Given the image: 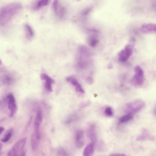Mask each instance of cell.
Instances as JSON below:
<instances>
[{"mask_svg": "<svg viewBox=\"0 0 156 156\" xmlns=\"http://www.w3.org/2000/svg\"><path fill=\"white\" fill-rule=\"evenodd\" d=\"M4 82L7 84H10L12 83V79L10 76H6L4 79Z\"/></svg>", "mask_w": 156, "mask_h": 156, "instance_id": "484cf974", "label": "cell"}, {"mask_svg": "<svg viewBox=\"0 0 156 156\" xmlns=\"http://www.w3.org/2000/svg\"><path fill=\"white\" fill-rule=\"evenodd\" d=\"M109 156H126L125 154L120 153H114L111 154Z\"/></svg>", "mask_w": 156, "mask_h": 156, "instance_id": "f546056e", "label": "cell"}, {"mask_svg": "<svg viewBox=\"0 0 156 156\" xmlns=\"http://www.w3.org/2000/svg\"><path fill=\"white\" fill-rule=\"evenodd\" d=\"M4 130V127L0 126V135L3 132Z\"/></svg>", "mask_w": 156, "mask_h": 156, "instance_id": "1f68e13d", "label": "cell"}, {"mask_svg": "<svg viewBox=\"0 0 156 156\" xmlns=\"http://www.w3.org/2000/svg\"><path fill=\"white\" fill-rule=\"evenodd\" d=\"M133 118V114L127 113L120 118L119 122L121 123H126L131 120Z\"/></svg>", "mask_w": 156, "mask_h": 156, "instance_id": "d6986e66", "label": "cell"}, {"mask_svg": "<svg viewBox=\"0 0 156 156\" xmlns=\"http://www.w3.org/2000/svg\"><path fill=\"white\" fill-rule=\"evenodd\" d=\"M145 105V103L143 100L136 99L128 103L126 105V110L128 113H136L141 111Z\"/></svg>", "mask_w": 156, "mask_h": 156, "instance_id": "3957f363", "label": "cell"}, {"mask_svg": "<svg viewBox=\"0 0 156 156\" xmlns=\"http://www.w3.org/2000/svg\"><path fill=\"white\" fill-rule=\"evenodd\" d=\"M97 43V40L96 38L94 37H91L89 41V44L92 47H95Z\"/></svg>", "mask_w": 156, "mask_h": 156, "instance_id": "7402d4cb", "label": "cell"}, {"mask_svg": "<svg viewBox=\"0 0 156 156\" xmlns=\"http://www.w3.org/2000/svg\"><path fill=\"white\" fill-rule=\"evenodd\" d=\"M41 77L42 80L45 81L44 87L46 90L48 92H52V89L51 84L55 83V80L45 73L42 74Z\"/></svg>", "mask_w": 156, "mask_h": 156, "instance_id": "8992f818", "label": "cell"}, {"mask_svg": "<svg viewBox=\"0 0 156 156\" xmlns=\"http://www.w3.org/2000/svg\"><path fill=\"white\" fill-rule=\"evenodd\" d=\"M8 108L10 111L9 116L13 117L17 110V106L15 98L12 93L9 94L7 97Z\"/></svg>", "mask_w": 156, "mask_h": 156, "instance_id": "5b68a950", "label": "cell"}, {"mask_svg": "<svg viewBox=\"0 0 156 156\" xmlns=\"http://www.w3.org/2000/svg\"><path fill=\"white\" fill-rule=\"evenodd\" d=\"M75 142L77 148H82L84 144V136L83 131L82 130H78L76 133Z\"/></svg>", "mask_w": 156, "mask_h": 156, "instance_id": "9c48e42d", "label": "cell"}, {"mask_svg": "<svg viewBox=\"0 0 156 156\" xmlns=\"http://www.w3.org/2000/svg\"><path fill=\"white\" fill-rule=\"evenodd\" d=\"M2 143H0V154H1V151L2 148Z\"/></svg>", "mask_w": 156, "mask_h": 156, "instance_id": "d6a6232c", "label": "cell"}, {"mask_svg": "<svg viewBox=\"0 0 156 156\" xmlns=\"http://www.w3.org/2000/svg\"><path fill=\"white\" fill-rule=\"evenodd\" d=\"M26 36L28 39H30L34 36V32L32 27L29 24L26 23L24 25Z\"/></svg>", "mask_w": 156, "mask_h": 156, "instance_id": "5bb4252c", "label": "cell"}, {"mask_svg": "<svg viewBox=\"0 0 156 156\" xmlns=\"http://www.w3.org/2000/svg\"><path fill=\"white\" fill-rule=\"evenodd\" d=\"M27 140V138L24 137L17 141L8 152L7 156H26L24 148Z\"/></svg>", "mask_w": 156, "mask_h": 156, "instance_id": "7a4b0ae2", "label": "cell"}, {"mask_svg": "<svg viewBox=\"0 0 156 156\" xmlns=\"http://www.w3.org/2000/svg\"><path fill=\"white\" fill-rule=\"evenodd\" d=\"M118 56L119 61L122 62H126L129 58L124 49H122L119 52Z\"/></svg>", "mask_w": 156, "mask_h": 156, "instance_id": "9a60e30c", "label": "cell"}, {"mask_svg": "<svg viewBox=\"0 0 156 156\" xmlns=\"http://www.w3.org/2000/svg\"><path fill=\"white\" fill-rule=\"evenodd\" d=\"M124 49L128 56L130 57L133 52V48L131 45L129 44H126Z\"/></svg>", "mask_w": 156, "mask_h": 156, "instance_id": "ffe728a7", "label": "cell"}, {"mask_svg": "<svg viewBox=\"0 0 156 156\" xmlns=\"http://www.w3.org/2000/svg\"><path fill=\"white\" fill-rule=\"evenodd\" d=\"M48 0H41L38 1L33 6V9L35 10H37L47 5L48 4Z\"/></svg>", "mask_w": 156, "mask_h": 156, "instance_id": "2e32d148", "label": "cell"}, {"mask_svg": "<svg viewBox=\"0 0 156 156\" xmlns=\"http://www.w3.org/2000/svg\"><path fill=\"white\" fill-rule=\"evenodd\" d=\"M156 24L152 23L143 24L140 27V30L145 34L154 33L156 32Z\"/></svg>", "mask_w": 156, "mask_h": 156, "instance_id": "ba28073f", "label": "cell"}, {"mask_svg": "<svg viewBox=\"0 0 156 156\" xmlns=\"http://www.w3.org/2000/svg\"><path fill=\"white\" fill-rule=\"evenodd\" d=\"M2 64V61L0 59V65Z\"/></svg>", "mask_w": 156, "mask_h": 156, "instance_id": "836d02e7", "label": "cell"}, {"mask_svg": "<svg viewBox=\"0 0 156 156\" xmlns=\"http://www.w3.org/2000/svg\"><path fill=\"white\" fill-rule=\"evenodd\" d=\"M42 121V115L40 110L37 111L34 122V128L40 129V126Z\"/></svg>", "mask_w": 156, "mask_h": 156, "instance_id": "4fadbf2b", "label": "cell"}, {"mask_svg": "<svg viewBox=\"0 0 156 156\" xmlns=\"http://www.w3.org/2000/svg\"><path fill=\"white\" fill-rule=\"evenodd\" d=\"M75 115H71L67 119V120L66 121V123H69L70 122L72 121L73 120L75 119Z\"/></svg>", "mask_w": 156, "mask_h": 156, "instance_id": "4316f807", "label": "cell"}, {"mask_svg": "<svg viewBox=\"0 0 156 156\" xmlns=\"http://www.w3.org/2000/svg\"><path fill=\"white\" fill-rule=\"evenodd\" d=\"M64 9L63 7H62L60 9L59 12H58L59 16L61 17H62L64 15Z\"/></svg>", "mask_w": 156, "mask_h": 156, "instance_id": "f1b7e54d", "label": "cell"}, {"mask_svg": "<svg viewBox=\"0 0 156 156\" xmlns=\"http://www.w3.org/2000/svg\"><path fill=\"white\" fill-rule=\"evenodd\" d=\"M39 140L35 134H33L31 140V146L33 150H35L37 148Z\"/></svg>", "mask_w": 156, "mask_h": 156, "instance_id": "e0dca14e", "label": "cell"}, {"mask_svg": "<svg viewBox=\"0 0 156 156\" xmlns=\"http://www.w3.org/2000/svg\"><path fill=\"white\" fill-rule=\"evenodd\" d=\"M13 132L12 129H9L6 132L3 137L1 139V141L3 143L7 142L11 137Z\"/></svg>", "mask_w": 156, "mask_h": 156, "instance_id": "ac0fdd59", "label": "cell"}, {"mask_svg": "<svg viewBox=\"0 0 156 156\" xmlns=\"http://www.w3.org/2000/svg\"><path fill=\"white\" fill-rule=\"evenodd\" d=\"M91 102L90 101L87 100L86 101H83L79 105L80 108H83L90 105Z\"/></svg>", "mask_w": 156, "mask_h": 156, "instance_id": "cb8c5ba5", "label": "cell"}, {"mask_svg": "<svg viewBox=\"0 0 156 156\" xmlns=\"http://www.w3.org/2000/svg\"><path fill=\"white\" fill-rule=\"evenodd\" d=\"M90 10V9H87L84 10L83 12V14L84 15H86L87 14Z\"/></svg>", "mask_w": 156, "mask_h": 156, "instance_id": "4dcf8cb0", "label": "cell"}, {"mask_svg": "<svg viewBox=\"0 0 156 156\" xmlns=\"http://www.w3.org/2000/svg\"><path fill=\"white\" fill-rule=\"evenodd\" d=\"M22 8V5L18 2L10 3L3 6L0 9V26L8 23Z\"/></svg>", "mask_w": 156, "mask_h": 156, "instance_id": "6da1fadb", "label": "cell"}, {"mask_svg": "<svg viewBox=\"0 0 156 156\" xmlns=\"http://www.w3.org/2000/svg\"><path fill=\"white\" fill-rule=\"evenodd\" d=\"M154 139V137L145 129L142 130L141 134L137 138V140L138 141L152 140Z\"/></svg>", "mask_w": 156, "mask_h": 156, "instance_id": "8fae6325", "label": "cell"}, {"mask_svg": "<svg viewBox=\"0 0 156 156\" xmlns=\"http://www.w3.org/2000/svg\"><path fill=\"white\" fill-rule=\"evenodd\" d=\"M135 74L131 80V83L135 86H140L143 83L144 72L142 68L136 65L134 68Z\"/></svg>", "mask_w": 156, "mask_h": 156, "instance_id": "277c9868", "label": "cell"}, {"mask_svg": "<svg viewBox=\"0 0 156 156\" xmlns=\"http://www.w3.org/2000/svg\"><path fill=\"white\" fill-rule=\"evenodd\" d=\"M95 145L91 142L88 144L85 148L83 156H93L94 150Z\"/></svg>", "mask_w": 156, "mask_h": 156, "instance_id": "7c38bea8", "label": "cell"}, {"mask_svg": "<svg viewBox=\"0 0 156 156\" xmlns=\"http://www.w3.org/2000/svg\"><path fill=\"white\" fill-rule=\"evenodd\" d=\"M105 115L109 117H112L113 114V111L112 108L109 106L106 107L105 110Z\"/></svg>", "mask_w": 156, "mask_h": 156, "instance_id": "44dd1931", "label": "cell"}, {"mask_svg": "<svg viewBox=\"0 0 156 156\" xmlns=\"http://www.w3.org/2000/svg\"><path fill=\"white\" fill-rule=\"evenodd\" d=\"M87 133L91 142L95 145L97 141V136L94 124H92L89 126L87 129Z\"/></svg>", "mask_w": 156, "mask_h": 156, "instance_id": "52a82bcc", "label": "cell"}, {"mask_svg": "<svg viewBox=\"0 0 156 156\" xmlns=\"http://www.w3.org/2000/svg\"><path fill=\"white\" fill-rule=\"evenodd\" d=\"M58 153L60 156H67V154L65 151L62 148H60L58 150Z\"/></svg>", "mask_w": 156, "mask_h": 156, "instance_id": "603a6c76", "label": "cell"}, {"mask_svg": "<svg viewBox=\"0 0 156 156\" xmlns=\"http://www.w3.org/2000/svg\"><path fill=\"white\" fill-rule=\"evenodd\" d=\"M86 80L87 83L89 84H92L94 82L93 78L91 76H89L87 77Z\"/></svg>", "mask_w": 156, "mask_h": 156, "instance_id": "83f0119b", "label": "cell"}, {"mask_svg": "<svg viewBox=\"0 0 156 156\" xmlns=\"http://www.w3.org/2000/svg\"><path fill=\"white\" fill-rule=\"evenodd\" d=\"M58 2L57 0H55L53 1L52 4V7L54 12L57 13L58 12Z\"/></svg>", "mask_w": 156, "mask_h": 156, "instance_id": "d4e9b609", "label": "cell"}, {"mask_svg": "<svg viewBox=\"0 0 156 156\" xmlns=\"http://www.w3.org/2000/svg\"><path fill=\"white\" fill-rule=\"evenodd\" d=\"M66 80L68 82L75 87L77 92L82 94L84 93L85 91L83 89L75 78L72 77H69L67 78Z\"/></svg>", "mask_w": 156, "mask_h": 156, "instance_id": "30bf717a", "label": "cell"}]
</instances>
